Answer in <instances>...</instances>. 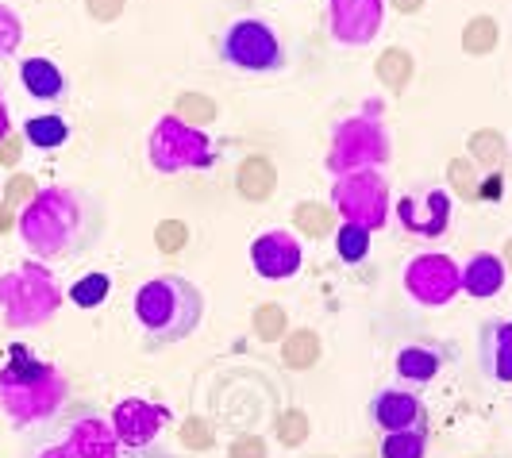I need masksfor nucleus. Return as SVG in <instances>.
I'll return each instance as SVG.
<instances>
[{"label":"nucleus","mask_w":512,"mask_h":458,"mask_svg":"<svg viewBox=\"0 0 512 458\" xmlns=\"http://www.w3.org/2000/svg\"><path fill=\"white\" fill-rule=\"evenodd\" d=\"M251 266H255L258 278L266 281H289L301 274L305 266V247L293 231L274 228V231H262L255 235L251 243Z\"/></svg>","instance_id":"15"},{"label":"nucleus","mask_w":512,"mask_h":458,"mask_svg":"<svg viewBox=\"0 0 512 458\" xmlns=\"http://www.w3.org/2000/svg\"><path fill=\"white\" fill-rule=\"evenodd\" d=\"M35 193H39V189H35V181L27 178V174H16V178L4 185V204H8V208H16V204L31 201Z\"/></svg>","instance_id":"38"},{"label":"nucleus","mask_w":512,"mask_h":458,"mask_svg":"<svg viewBox=\"0 0 512 458\" xmlns=\"http://www.w3.org/2000/svg\"><path fill=\"white\" fill-rule=\"evenodd\" d=\"M251 328H255V339H262V343H278V339H285V331H289V316H285L282 305L266 301V305H258L251 312Z\"/></svg>","instance_id":"31"},{"label":"nucleus","mask_w":512,"mask_h":458,"mask_svg":"<svg viewBox=\"0 0 512 458\" xmlns=\"http://www.w3.org/2000/svg\"><path fill=\"white\" fill-rule=\"evenodd\" d=\"M154 243H158V251H162V255H181V251H185V243H189V228H185V220H162V224L154 228Z\"/></svg>","instance_id":"34"},{"label":"nucleus","mask_w":512,"mask_h":458,"mask_svg":"<svg viewBox=\"0 0 512 458\" xmlns=\"http://www.w3.org/2000/svg\"><path fill=\"white\" fill-rule=\"evenodd\" d=\"M20 135H8V139H4V143H0V162H4V166H16V162H20Z\"/></svg>","instance_id":"40"},{"label":"nucleus","mask_w":512,"mask_h":458,"mask_svg":"<svg viewBox=\"0 0 512 458\" xmlns=\"http://www.w3.org/2000/svg\"><path fill=\"white\" fill-rule=\"evenodd\" d=\"M393 220L412 239H443L451 231V193L443 185H416L397 197Z\"/></svg>","instance_id":"11"},{"label":"nucleus","mask_w":512,"mask_h":458,"mask_svg":"<svg viewBox=\"0 0 512 458\" xmlns=\"http://www.w3.org/2000/svg\"><path fill=\"white\" fill-rule=\"evenodd\" d=\"M332 208L339 220L359 224L366 231L389 228V181L382 170H359V174H343L332 185Z\"/></svg>","instance_id":"9"},{"label":"nucleus","mask_w":512,"mask_h":458,"mask_svg":"<svg viewBox=\"0 0 512 458\" xmlns=\"http://www.w3.org/2000/svg\"><path fill=\"white\" fill-rule=\"evenodd\" d=\"M108 293H112V278L101 274V270H93V274H81V278L70 285V301L77 308H101L108 301Z\"/></svg>","instance_id":"30"},{"label":"nucleus","mask_w":512,"mask_h":458,"mask_svg":"<svg viewBox=\"0 0 512 458\" xmlns=\"http://www.w3.org/2000/svg\"><path fill=\"white\" fill-rule=\"evenodd\" d=\"M235 193L247 204H266L278 193V166L270 154H247L235 170Z\"/></svg>","instance_id":"18"},{"label":"nucleus","mask_w":512,"mask_h":458,"mask_svg":"<svg viewBox=\"0 0 512 458\" xmlns=\"http://www.w3.org/2000/svg\"><path fill=\"white\" fill-rule=\"evenodd\" d=\"M447 181H451L447 193H455L459 201L466 204L482 201V178H478V166L470 158H451L447 162Z\"/></svg>","instance_id":"29"},{"label":"nucleus","mask_w":512,"mask_h":458,"mask_svg":"<svg viewBox=\"0 0 512 458\" xmlns=\"http://www.w3.org/2000/svg\"><path fill=\"white\" fill-rule=\"evenodd\" d=\"M478 366L489 382L512 385V320L493 316L478 328Z\"/></svg>","instance_id":"17"},{"label":"nucleus","mask_w":512,"mask_h":458,"mask_svg":"<svg viewBox=\"0 0 512 458\" xmlns=\"http://www.w3.org/2000/svg\"><path fill=\"white\" fill-rule=\"evenodd\" d=\"M405 293L416 305L443 308L462 293V266L443 251H424L405 266Z\"/></svg>","instance_id":"10"},{"label":"nucleus","mask_w":512,"mask_h":458,"mask_svg":"<svg viewBox=\"0 0 512 458\" xmlns=\"http://www.w3.org/2000/svg\"><path fill=\"white\" fill-rule=\"evenodd\" d=\"M320 335L312 328H297V331H285L282 339V362L289 370H312L320 362Z\"/></svg>","instance_id":"24"},{"label":"nucleus","mask_w":512,"mask_h":458,"mask_svg":"<svg viewBox=\"0 0 512 458\" xmlns=\"http://www.w3.org/2000/svg\"><path fill=\"white\" fill-rule=\"evenodd\" d=\"M466 151H470L466 158H470L474 166H482L486 174H501V170L509 166V139L497 128L474 131V135L466 139Z\"/></svg>","instance_id":"21"},{"label":"nucleus","mask_w":512,"mask_h":458,"mask_svg":"<svg viewBox=\"0 0 512 458\" xmlns=\"http://www.w3.org/2000/svg\"><path fill=\"white\" fill-rule=\"evenodd\" d=\"M66 405H70V378L54 362L35 358L16 343L8 351V362L0 366V412L16 428H35L54 420Z\"/></svg>","instance_id":"2"},{"label":"nucleus","mask_w":512,"mask_h":458,"mask_svg":"<svg viewBox=\"0 0 512 458\" xmlns=\"http://www.w3.org/2000/svg\"><path fill=\"white\" fill-rule=\"evenodd\" d=\"M497 39H501V27L493 16H470L462 27V51L470 58H486L497 51Z\"/></svg>","instance_id":"26"},{"label":"nucleus","mask_w":512,"mask_h":458,"mask_svg":"<svg viewBox=\"0 0 512 458\" xmlns=\"http://www.w3.org/2000/svg\"><path fill=\"white\" fill-rule=\"evenodd\" d=\"M174 420V412L147 397H124L112 408V432L124 451H147L158 443V435L166 432V424Z\"/></svg>","instance_id":"12"},{"label":"nucleus","mask_w":512,"mask_h":458,"mask_svg":"<svg viewBox=\"0 0 512 458\" xmlns=\"http://www.w3.org/2000/svg\"><path fill=\"white\" fill-rule=\"evenodd\" d=\"M216 54L224 66L239 70V74H278L289 62L282 35L274 31V24H266L258 16L231 20L216 39Z\"/></svg>","instance_id":"8"},{"label":"nucleus","mask_w":512,"mask_h":458,"mask_svg":"<svg viewBox=\"0 0 512 458\" xmlns=\"http://www.w3.org/2000/svg\"><path fill=\"white\" fill-rule=\"evenodd\" d=\"M228 458H266V439L262 435H239L228 447Z\"/></svg>","instance_id":"39"},{"label":"nucleus","mask_w":512,"mask_h":458,"mask_svg":"<svg viewBox=\"0 0 512 458\" xmlns=\"http://www.w3.org/2000/svg\"><path fill=\"white\" fill-rule=\"evenodd\" d=\"M12 135V120H8V104H4V89H0V143Z\"/></svg>","instance_id":"42"},{"label":"nucleus","mask_w":512,"mask_h":458,"mask_svg":"<svg viewBox=\"0 0 512 458\" xmlns=\"http://www.w3.org/2000/svg\"><path fill=\"white\" fill-rule=\"evenodd\" d=\"M124 4H128V0H85V12H89V20H97V24H112V20L124 16Z\"/></svg>","instance_id":"37"},{"label":"nucleus","mask_w":512,"mask_h":458,"mask_svg":"<svg viewBox=\"0 0 512 458\" xmlns=\"http://www.w3.org/2000/svg\"><path fill=\"white\" fill-rule=\"evenodd\" d=\"M424 4H428V0H389V8H393V12H401V16H416V12H424Z\"/></svg>","instance_id":"41"},{"label":"nucleus","mask_w":512,"mask_h":458,"mask_svg":"<svg viewBox=\"0 0 512 458\" xmlns=\"http://www.w3.org/2000/svg\"><path fill=\"white\" fill-rule=\"evenodd\" d=\"M278 439H282L285 447H301L308 439V412L285 408L282 416H278Z\"/></svg>","instance_id":"36"},{"label":"nucleus","mask_w":512,"mask_h":458,"mask_svg":"<svg viewBox=\"0 0 512 458\" xmlns=\"http://www.w3.org/2000/svg\"><path fill=\"white\" fill-rule=\"evenodd\" d=\"M20 81H24V89L35 101H62L66 89H70V85H66V74L54 66L51 58H43V54L20 62Z\"/></svg>","instance_id":"20"},{"label":"nucleus","mask_w":512,"mask_h":458,"mask_svg":"<svg viewBox=\"0 0 512 458\" xmlns=\"http://www.w3.org/2000/svg\"><path fill=\"white\" fill-rule=\"evenodd\" d=\"M216 143L212 135L201 128H189L174 112L154 120L151 135H147V162L158 174H197V170H212L216 166Z\"/></svg>","instance_id":"7"},{"label":"nucleus","mask_w":512,"mask_h":458,"mask_svg":"<svg viewBox=\"0 0 512 458\" xmlns=\"http://www.w3.org/2000/svg\"><path fill=\"white\" fill-rule=\"evenodd\" d=\"M374 77L382 81L389 93H405L416 77V58L405 47H385L378 58H374Z\"/></svg>","instance_id":"22"},{"label":"nucleus","mask_w":512,"mask_h":458,"mask_svg":"<svg viewBox=\"0 0 512 458\" xmlns=\"http://www.w3.org/2000/svg\"><path fill=\"white\" fill-rule=\"evenodd\" d=\"M393 158V135L382 120V104L370 101L366 112H355L332 128V143L324 154V166L332 178L359 174V170H382Z\"/></svg>","instance_id":"5"},{"label":"nucleus","mask_w":512,"mask_h":458,"mask_svg":"<svg viewBox=\"0 0 512 458\" xmlns=\"http://www.w3.org/2000/svg\"><path fill=\"white\" fill-rule=\"evenodd\" d=\"M509 162H512V151H509Z\"/></svg>","instance_id":"46"},{"label":"nucleus","mask_w":512,"mask_h":458,"mask_svg":"<svg viewBox=\"0 0 512 458\" xmlns=\"http://www.w3.org/2000/svg\"><path fill=\"white\" fill-rule=\"evenodd\" d=\"M124 447L116 443L112 420L93 405H66L39 439L27 443V458H120Z\"/></svg>","instance_id":"4"},{"label":"nucleus","mask_w":512,"mask_h":458,"mask_svg":"<svg viewBox=\"0 0 512 458\" xmlns=\"http://www.w3.org/2000/svg\"><path fill=\"white\" fill-rule=\"evenodd\" d=\"M120 458H174V455H166V451H154V447H147V451H128V455H120Z\"/></svg>","instance_id":"44"},{"label":"nucleus","mask_w":512,"mask_h":458,"mask_svg":"<svg viewBox=\"0 0 512 458\" xmlns=\"http://www.w3.org/2000/svg\"><path fill=\"white\" fill-rule=\"evenodd\" d=\"M131 312H135V324L143 328V347L162 351V347L185 343L201 328L205 293L181 274H158L135 289Z\"/></svg>","instance_id":"3"},{"label":"nucleus","mask_w":512,"mask_h":458,"mask_svg":"<svg viewBox=\"0 0 512 458\" xmlns=\"http://www.w3.org/2000/svg\"><path fill=\"white\" fill-rule=\"evenodd\" d=\"M293 224H297V235H305V239H328L339 228V216H335L332 204L301 201L293 208Z\"/></svg>","instance_id":"23"},{"label":"nucleus","mask_w":512,"mask_h":458,"mask_svg":"<svg viewBox=\"0 0 512 458\" xmlns=\"http://www.w3.org/2000/svg\"><path fill=\"white\" fill-rule=\"evenodd\" d=\"M174 116L185 120L189 128L208 131L212 124H216V116H220V104L212 101L208 93H181L178 101H174Z\"/></svg>","instance_id":"27"},{"label":"nucleus","mask_w":512,"mask_h":458,"mask_svg":"<svg viewBox=\"0 0 512 458\" xmlns=\"http://www.w3.org/2000/svg\"><path fill=\"white\" fill-rule=\"evenodd\" d=\"M178 435L189 451H208V447L216 443V428L208 424L205 416H185V424L178 428Z\"/></svg>","instance_id":"33"},{"label":"nucleus","mask_w":512,"mask_h":458,"mask_svg":"<svg viewBox=\"0 0 512 458\" xmlns=\"http://www.w3.org/2000/svg\"><path fill=\"white\" fill-rule=\"evenodd\" d=\"M378 458H428V432H389V435H382Z\"/></svg>","instance_id":"32"},{"label":"nucleus","mask_w":512,"mask_h":458,"mask_svg":"<svg viewBox=\"0 0 512 458\" xmlns=\"http://www.w3.org/2000/svg\"><path fill=\"white\" fill-rule=\"evenodd\" d=\"M20 43H24V20L8 4H0V58L20 51Z\"/></svg>","instance_id":"35"},{"label":"nucleus","mask_w":512,"mask_h":458,"mask_svg":"<svg viewBox=\"0 0 512 458\" xmlns=\"http://www.w3.org/2000/svg\"><path fill=\"white\" fill-rule=\"evenodd\" d=\"M370 420L382 435L389 432H428L432 412L412 385H385L370 397Z\"/></svg>","instance_id":"13"},{"label":"nucleus","mask_w":512,"mask_h":458,"mask_svg":"<svg viewBox=\"0 0 512 458\" xmlns=\"http://www.w3.org/2000/svg\"><path fill=\"white\" fill-rule=\"evenodd\" d=\"M62 285L43 262H20L16 270L0 274V312L12 331L39 328L62 308Z\"/></svg>","instance_id":"6"},{"label":"nucleus","mask_w":512,"mask_h":458,"mask_svg":"<svg viewBox=\"0 0 512 458\" xmlns=\"http://www.w3.org/2000/svg\"><path fill=\"white\" fill-rule=\"evenodd\" d=\"M451 362V347L443 343V339H432V335H420V339H412L405 343L397 358H393V366H397V378L405 385H428L439 378V370Z\"/></svg>","instance_id":"16"},{"label":"nucleus","mask_w":512,"mask_h":458,"mask_svg":"<svg viewBox=\"0 0 512 458\" xmlns=\"http://www.w3.org/2000/svg\"><path fill=\"white\" fill-rule=\"evenodd\" d=\"M66 139H70V124L62 116H54V112L24 120V143L35 147V151H58Z\"/></svg>","instance_id":"25"},{"label":"nucleus","mask_w":512,"mask_h":458,"mask_svg":"<svg viewBox=\"0 0 512 458\" xmlns=\"http://www.w3.org/2000/svg\"><path fill=\"white\" fill-rule=\"evenodd\" d=\"M385 0H328V31L343 47H370L382 35Z\"/></svg>","instance_id":"14"},{"label":"nucleus","mask_w":512,"mask_h":458,"mask_svg":"<svg viewBox=\"0 0 512 458\" xmlns=\"http://www.w3.org/2000/svg\"><path fill=\"white\" fill-rule=\"evenodd\" d=\"M20 216H16V208H8V204H0V231H8L12 224H16Z\"/></svg>","instance_id":"43"},{"label":"nucleus","mask_w":512,"mask_h":458,"mask_svg":"<svg viewBox=\"0 0 512 458\" xmlns=\"http://www.w3.org/2000/svg\"><path fill=\"white\" fill-rule=\"evenodd\" d=\"M505 281H509V270H505L501 255H493V251H478L462 266V293H470L474 301L497 297L505 289Z\"/></svg>","instance_id":"19"},{"label":"nucleus","mask_w":512,"mask_h":458,"mask_svg":"<svg viewBox=\"0 0 512 458\" xmlns=\"http://www.w3.org/2000/svg\"><path fill=\"white\" fill-rule=\"evenodd\" d=\"M16 228L35 262H70L101 243L104 204L89 189L47 185L20 208Z\"/></svg>","instance_id":"1"},{"label":"nucleus","mask_w":512,"mask_h":458,"mask_svg":"<svg viewBox=\"0 0 512 458\" xmlns=\"http://www.w3.org/2000/svg\"><path fill=\"white\" fill-rule=\"evenodd\" d=\"M370 239H374V231L339 220V228H335V255L343 258L347 266H359V262L370 258Z\"/></svg>","instance_id":"28"},{"label":"nucleus","mask_w":512,"mask_h":458,"mask_svg":"<svg viewBox=\"0 0 512 458\" xmlns=\"http://www.w3.org/2000/svg\"><path fill=\"white\" fill-rule=\"evenodd\" d=\"M501 262H505V270H509V278H512V239L501 247Z\"/></svg>","instance_id":"45"}]
</instances>
